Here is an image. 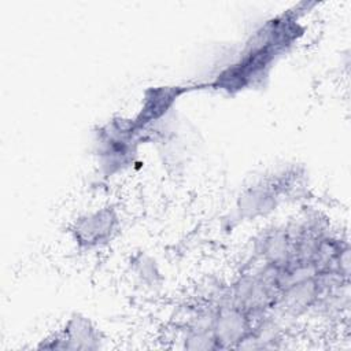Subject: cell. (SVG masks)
Listing matches in <instances>:
<instances>
[{"label": "cell", "mask_w": 351, "mask_h": 351, "mask_svg": "<svg viewBox=\"0 0 351 351\" xmlns=\"http://www.w3.org/2000/svg\"><path fill=\"white\" fill-rule=\"evenodd\" d=\"M114 218L111 213L101 211L93 214L88 219H82L78 225V239L86 244H96L107 237L112 229Z\"/></svg>", "instance_id": "cell-1"}]
</instances>
